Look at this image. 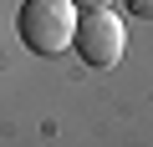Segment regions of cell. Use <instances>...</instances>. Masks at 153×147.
Segmentation results:
<instances>
[{"instance_id": "6da1fadb", "label": "cell", "mask_w": 153, "mask_h": 147, "mask_svg": "<svg viewBox=\"0 0 153 147\" xmlns=\"http://www.w3.org/2000/svg\"><path fill=\"white\" fill-rule=\"evenodd\" d=\"M76 15H82V10H76L71 0H26L21 15H16V31H21L26 51L61 56L71 46V36H76Z\"/></svg>"}, {"instance_id": "7a4b0ae2", "label": "cell", "mask_w": 153, "mask_h": 147, "mask_svg": "<svg viewBox=\"0 0 153 147\" xmlns=\"http://www.w3.org/2000/svg\"><path fill=\"white\" fill-rule=\"evenodd\" d=\"M71 51L82 56L92 71H107V66H117L123 51H128V26H123L112 10H82V15H76Z\"/></svg>"}, {"instance_id": "3957f363", "label": "cell", "mask_w": 153, "mask_h": 147, "mask_svg": "<svg viewBox=\"0 0 153 147\" xmlns=\"http://www.w3.org/2000/svg\"><path fill=\"white\" fill-rule=\"evenodd\" d=\"M123 5H128L138 20H153V0H123Z\"/></svg>"}, {"instance_id": "277c9868", "label": "cell", "mask_w": 153, "mask_h": 147, "mask_svg": "<svg viewBox=\"0 0 153 147\" xmlns=\"http://www.w3.org/2000/svg\"><path fill=\"white\" fill-rule=\"evenodd\" d=\"M71 5H76V10H107L112 0H71Z\"/></svg>"}]
</instances>
